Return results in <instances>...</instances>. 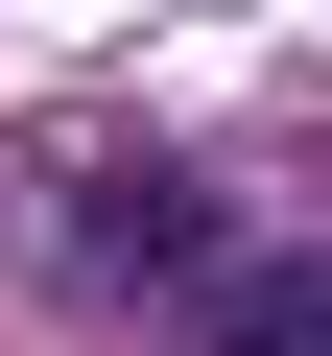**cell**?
<instances>
[{
    "mask_svg": "<svg viewBox=\"0 0 332 356\" xmlns=\"http://www.w3.org/2000/svg\"><path fill=\"white\" fill-rule=\"evenodd\" d=\"M190 356H332V261H308V285H238V309H214Z\"/></svg>",
    "mask_w": 332,
    "mask_h": 356,
    "instance_id": "cell-2",
    "label": "cell"
},
{
    "mask_svg": "<svg viewBox=\"0 0 332 356\" xmlns=\"http://www.w3.org/2000/svg\"><path fill=\"white\" fill-rule=\"evenodd\" d=\"M72 261H119V285H214V191H190V166H95V191H72Z\"/></svg>",
    "mask_w": 332,
    "mask_h": 356,
    "instance_id": "cell-1",
    "label": "cell"
}]
</instances>
